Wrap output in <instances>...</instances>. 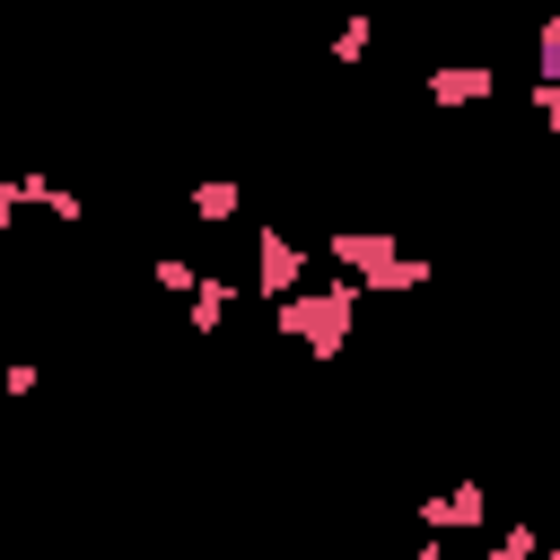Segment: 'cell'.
I'll use <instances>...</instances> for the list:
<instances>
[{"instance_id": "1", "label": "cell", "mask_w": 560, "mask_h": 560, "mask_svg": "<svg viewBox=\"0 0 560 560\" xmlns=\"http://www.w3.org/2000/svg\"><path fill=\"white\" fill-rule=\"evenodd\" d=\"M350 315H359V280H324V289H298L271 306V324L306 350V359H341L350 350Z\"/></svg>"}, {"instance_id": "2", "label": "cell", "mask_w": 560, "mask_h": 560, "mask_svg": "<svg viewBox=\"0 0 560 560\" xmlns=\"http://www.w3.org/2000/svg\"><path fill=\"white\" fill-rule=\"evenodd\" d=\"M324 254H332L359 289H385V298H402V289H420V280H429V254H402L385 228H332V236H324Z\"/></svg>"}, {"instance_id": "3", "label": "cell", "mask_w": 560, "mask_h": 560, "mask_svg": "<svg viewBox=\"0 0 560 560\" xmlns=\"http://www.w3.org/2000/svg\"><path fill=\"white\" fill-rule=\"evenodd\" d=\"M254 289H262L271 306L298 298V289H306V245L280 236V228H254Z\"/></svg>"}, {"instance_id": "4", "label": "cell", "mask_w": 560, "mask_h": 560, "mask_svg": "<svg viewBox=\"0 0 560 560\" xmlns=\"http://www.w3.org/2000/svg\"><path fill=\"white\" fill-rule=\"evenodd\" d=\"M420 525H429V534H464V525H490V490H481V481H446V490H420Z\"/></svg>"}, {"instance_id": "5", "label": "cell", "mask_w": 560, "mask_h": 560, "mask_svg": "<svg viewBox=\"0 0 560 560\" xmlns=\"http://www.w3.org/2000/svg\"><path fill=\"white\" fill-rule=\"evenodd\" d=\"M490 88H499V79H490V61H438V70H420V96H429V105H446V114H455V105H481Z\"/></svg>"}, {"instance_id": "6", "label": "cell", "mask_w": 560, "mask_h": 560, "mask_svg": "<svg viewBox=\"0 0 560 560\" xmlns=\"http://www.w3.org/2000/svg\"><path fill=\"white\" fill-rule=\"evenodd\" d=\"M236 201H245V184H236V175H201V184H192V219H201V228H228V219H236Z\"/></svg>"}, {"instance_id": "7", "label": "cell", "mask_w": 560, "mask_h": 560, "mask_svg": "<svg viewBox=\"0 0 560 560\" xmlns=\"http://www.w3.org/2000/svg\"><path fill=\"white\" fill-rule=\"evenodd\" d=\"M184 315H192V332H219V324L236 315V289H228V280H201V289L184 298Z\"/></svg>"}, {"instance_id": "8", "label": "cell", "mask_w": 560, "mask_h": 560, "mask_svg": "<svg viewBox=\"0 0 560 560\" xmlns=\"http://www.w3.org/2000/svg\"><path fill=\"white\" fill-rule=\"evenodd\" d=\"M368 44H376V18H368V9H350V26H332V61L350 70V61H368Z\"/></svg>"}, {"instance_id": "9", "label": "cell", "mask_w": 560, "mask_h": 560, "mask_svg": "<svg viewBox=\"0 0 560 560\" xmlns=\"http://www.w3.org/2000/svg\"><path fill=\"white\" fill-rule=\"evenodd\" d=\"M481 560H542V525H525V516H516V525H499V542H490Z\"/></svg>"}, {"instance_id": "10", "label": "cell", "mask_w": 560, "mask_h": 560, "mask_svg": "<svg viewBox=\"0 0 560 560\" xmlns=\"http://www.w3.org/2000/svg\"><path fill=\"white\" fill-rule=\"evenodd\" d=\"M149 280H158L166 298H192V289H201V271H192L184 254H158V262H149Z\"/></svg>"}, {"instance_id": "11", "label": "cell", "mask_w": 560, "mask_h": 560, "mask_svg": "<svg viewBox=\"0 0 560 560\" xmlns=\"http://www.w3.org/2000/svg\"><path fill=\"white\" fill-rule=\"evenodd\" d=\"M534 61H542V79H560V9L534 26Z\"/></svg>"}, {"instance_id": "12", "label": "cell", "mask_w": 560, "mask_h": 560, "mask_svg": "<svg viewBox=\"0 0 560 560\" xmlns=\"http://www.w3.org/2000/svg\"><path fill=\"white\" fill-rule=\"evenodd\" d=\"M44 210H52V219H61V228H79V210H88V201H79V192H70V184H52V192H44Z\"/></svg>"}, {"instance_id": "13", "label": "cell", "mask_w": 560, "mask_h": 560, "mask_svg": "<svg viewBox=\"0 0 560 560\" xmlns=\"http://www.w3.org/2000/svg\"><path fill=\"white\" fill-rule=\"evenodd\" d=\"M411 560H446V534H429V525H420V551H411Z\"/></svg>"}, {"instance_id": "14", "label": "cell", "mask_w": 560, "mask_h": 560, "mask_svg": "<svg viewBox=\"0 0 560 560\" xmlns=\"http://www.w3.org/2000/svg\"><path fill=\"white\" fill-rule=\"evenodd\" d=\"M551 490H560V481H551Z\"/></svg>"}]
</instances>
